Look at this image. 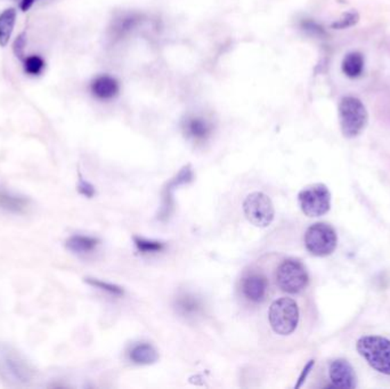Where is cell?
Here are the masks:
<instances>
[{
	"label": "cell",
	"mask_w": 390,
	"mask_h": 389,
	"mask_svg": "<svg viewBox=\"0 0 390 389\" xmlns=\"http://www.w3.org/2000/svg\"><path fill=\"white\" fill-rule=\"evenodd\" d=\"M35 369L17 349L0 346V378L10 386H26L33 380Z\"/></svg>",
	"instance_id": "6da1fadb"
},
{
	"label": "cell",
	"mask_w": 390,
	"mask_h": 389,
	"mask_svg": "<svg viewBox=\"0 0 390 389\" xmlns=\"http://www.w3.org/2000/svg\"><path fill=\"white\" fill-rule=\"evenodd\" d=\"M269 326L276 335H291L299 323V307L297 303L289 297L274 300L269 307Z\"/></svg>",
	"instance_id": "7a4b0ae2"
},
{
	"label": "cell",
	"mask_w": 390,
	"mask_h": 389,
	"mask_svg": "<svg viewBox=\"0 0 390 389\" xmlns=\"http://www.w3.org/2000/svg\"><path fill=\"white\" fill-rule=\"evenodd\" d=\"M357 351L374 370L390 376V340L379 336L362 337Z\"/></svg>",
	"instance_id": "3957f363"
},
{
	"label": "cell",
	"mask_w": 390,
	"mask_h": 389,
	"mask_svg": "<svg viewBox=\"0 0 390 389\" xmlns=\"http://www.w3.org/2000/svg\"><path fill=\"white\" fill-rule=\"evenodd\" d=\"M339 119L344 136L356 138L366 126L368 111L361 99L347 96L340 101Z\"/></svg>",
	"instance_id": "277c9868"
},
{
	"label": "cell",
	"mask_w": 390,
	"mask_h": 389,
	"mask_svg": "<svg viewBox=\"0 0 390 389\" xmlns=\"http://www.w3.org/2000/svg\"><path fill=\"white\" fill-rule=\"evenodd\" d=\"M308 273L306 267L297 259H287L276 271L278 288L288 294H299L307 287Z\"/></svg>",
	"instance_id": "5b68a950"
},
{
	"label": "cell",
	"mask_w": 390,
	"mask_h": 389,
	"mask_svg": "<svg viewBox=\"0 0 390 389\" xmlns=\"http://www.w3.org/2000/svg\"><path fill=\"white\" fill-rule=\"evenodd\" d=\"M337 242L336 231L329 224H314L305 234V246L312 255L317 257L331 255L336 249Z\"/></svg>",
	"instance_id": "8992f818"
},
{
	"label": "cell",
	"mask_w": 390,
	"mask_h": 389,
	"mask_svg": "<svg viewBox=\"0 0 390 389\" xmlns=\"http://www.w3.org/2000/svg\"><path fill=\"white\" fill-rule=\"evenodd\" d=\"M301 210L308 217L323 216L331 207V194L324 184H314L304 188L298 195Z\"/></svg>",
	"instance_id": "52a82bcc"
},
{
	"label": "cell",
	"mask_w": 390,
	"mask_h": 389,
	"mask_svg": "<svg viewBox=\"0 0 390 389\" xmlns=\"http://www.w3.org/2000/svg\"><path fill=\"white\" fill-rule=\"evenodd\" d=\"M246 220L257 227H267L274 220V206L272 200L262 192H253L244 202Z\"/></svg>",
	"instance_id": "ba28073f"
},
{
	"label": "cell",
	"mask_w": 390,
	"mask_h": 389,
	"mask_svg": "<svg viewBox=\"0 0 390 389\" xmlns=\"http://www.w3.org/2000/svg\"><path fill=\"white\" fill-rule=\"evenodd\" d=\"M241 290L246 299L250 300L251 303H262L267 297L269 281L262 273L251 272L242 279Z\"/></svg>",
	"instance_id": "9c48e42d"
},
{
	"label": "cell",
	"mask_w": 390,
	"mask_h": 389,
	"mask_svg": "<svg viewBox=\"0 0 390 389\" xmlns=\"http://www.w3.org/2000/svg\"><path fill=\"white\" fill-rule=\"evenodd\" d=\"M330 380L337 388H354L356 386V376L348 361H333L330 365Z\"/></svg>",
	"instance_id": "30bf717a"
},
{
	"label": "cell",
	"mask_w": 390,
	"mask_h": 389,
	"mask_svg": "<svg viewBox=\"0 0 390 389\" xmlns=\"http://www.w3.org/2000/svg\"><path fill=\"white\" fill-rule=\"evenodd\" d=\"M31 207V200L23 195L0 191V209L10 214H26Z\"/></svg>",
	"instance_id": "8fae6325"
},
{
	"label": "cell",
	"mask_w": 390,
	"mask_h": 389,
	"mask_svg": "<svg viewBox=\"0 0 390 389\" xmlns=\"http://www.w3.org/2000/svg\"><path fill=\"white\" fill-rule=\"evenodd\" d=\"M90 90L99 99H111L119 93V83L110 76H99L90 83Z\"/></svg>",
	"instance_id": "7c38bea8"
},
{
	"label": "cell",
	"mask_w": 390,
	"mask_h": 389,
	"mask_svg": "<svg viewBox=\"0 0 390 389\" xmlns=\"http://www.w3.org/2000/svg\"><path fill=\"white\" fill-rule=\"evenodd\" d=\"M17 10L10 7L0 14V47H6L17 24Z\"/></svg>",
	"instance_id": "4fadbf2b"
},
{
	"label": "cell",
	"mask_w": 390,
	"mask_h": 389,
	"mask_svg": "<svg viewBox=\"0 0 390 389\" xmlns=\"http://www.w3.org/2000/svg\"><path fill=\"white\" fill-rule=\"evenodd\" d=\"M99 239L93 236L72 235L65 241V248L74 254H90L99 246Z\"/></svg>",
	"instance_id": "5bb4252c"
},
{
	"label": "cell",
	"mask_w": 390,
	"mask_h": 389,
	"mask_svg": "<svg viewBox=\"0 0 390 389\" xmlns=\"http://www.w3.org/2000/svg\"><path fill=\"white\" fill-rule=\"evenodd\" d=\"M186 135L195 140H205L210 136L212 128L205 119L193 117L186 120Z\"/></svg>",
	"instance_id": "9a60e30c"
},
{
	"label": "cell",
	"mask_w": 390,
	"mask_h": 389,
	"mask_svg": "<svg viewBox=\"0 0 390 389\" xmlns=\"http://www.w3.org/2000/svg\"><path fill=\"white\" fill-rule=\"evenodd\" d=\"M159 358L158 351L152 345L139 344L135 346L130 351V360L136 364L150 365L157 362Z\"/></svg>",
	"instance_id": "2e32d148"
},
{
	"label": "cell",
	"mask_w": 390,
	"mask_h": 389,
	"mask_svg": "<svg viewBox=\"0 0 390 389\" xmlns=\"http://www.w3.org/2000/svg\"><path fill=\"white\" fill-rule=\"evenodd\" d=\"M342 71L344 74L349 78H358L363 74L364 70V58L361 53L353 51L346 55V58L342 61Z\"/></svg>",
	"instance_id": "e0dca14e"
},
{
	"label": "cell",
	"mask_w": 390,
	"mask_h": 389,
	"mask_svg": "<svg viewBox=\"0 0 390 389\" xmlns=\"http://www.w3.org/2000/svg\"><path fill=\"white\" fill-rule=\"evenodd\" d=\"M201 308V301L192 295H184L177 299V310L184 316L198 315Z\"/></svg>",
	"instance_id": "ac0fdd59"
},
{
	"label": "cell",
	"mask_w": 390,
	"mask_h": 389,
	"mask_svg": "<svg viewBox=\"0 0 390 389\" xmlns=\"http://www.w3.org/2000/svg\"><path fill=\"white\" fill-rule=\"evenodd\" d=\"M24 72L33 77H37L39 74H42V71L45 70L46 62L42 56L39 55H30L28 58H24Z\"/></svg>",
	"instance_id": "d6986e66"
},
{
	"label": "cell",
	"mask_w": 390,
	"mask_h": 389,
	"mask_svg": "<svg viewBox=\"0 0 390 389\" xmlns=\"http://www.w3.org/2000/svg\"><path fill=\"white\" fill-rule=\"evenodd\" d=\"M135 245L137 247V249L142 254H155V252H160L164 249L163 243L158 242V241H150V240H145L143 238H134Z\"/></svg>",
	"instance_id": "ffe728a7"
},
{
	"label": "cell",
	"mask_w": 390,
	"mask_h": 389,
	"mask_svg": "<svg viewBox=\"0 0 390 389\" xmlns=\"http://www.w3.org/2000/svg\"><path fill=\"white\" fill-rule=\"evenodd\" d=\"M300 26L301 29L307 32L308 35H314V37H317V38H324V37H326L325 30L319 23L313 21V19H303Z\"/></svg>",
	"instance_id": "44dd1931"
},
{
	"label": "cell",
	"mask_w": 390,
	"mask_h": 389,
	"mask_svg": "<svg viewBox=\"0 0 390 389\" xmlns=\"http://www.w3.org/2000/svg\"><path fill=\"white\" fill-rule=\"evenodd\" d=\"M358 19H359V15H358L357 12L350 10L348 13L344 14L341 19L332 23L331 26H332L333 29H347V28L355 26L356 23L358 22Z\"/></svg>",
	"instance_id": "7402d4cb"
},
{
	"label": "cell",
	"mask_w": 390,
	"mask_h": 389,
	"mask_svg": "<svg viewBox=\"0 0 390 389\" xmlns=\"http://www.w3.org/2000/svg\"><path fill=\"white\" fill-rule=\"evenodd\" d=\"M86 282L93 287L99 288V289H102V290L108 291L110 294L113 295H122L124 294V290L121 288L118 287V285H115V284L106 283V282H103V281L96 280V279H86Z\"/></svg>",
	"instance_id": "603a6c76"
},
{
	"label": "cell",
	"mask_w": 390,
	"mask_h": 389,
	"mask_svg": "<svg viewBox=\"0 0 390 389\" xmlns=\"http://www.w3.org/2000/svg\"><path fill=\"white\" fill-rule=\"evenodd\" d=\"M26 32H22L21 35L15 39V42L13 44V51L15 56H17L21 61H24V58H26L24 51H26Z\"/></svg>",
	"instance_id": "cb8c5ba5"
},
{
	"label": "cell",
	"mask_w": 390,
	"mask_h": 389,
	"mask_svg": "<svg viewBox=\"0 0 390 389\" xmlns=\"http://www.w3.org/2000/svg\"><path fill=\"white\" fill-rule=\"evenodd\" d=\"M78 190H79L81 194L85 195L87 198H93L94 194H95V188H94V186L88 182H85L83 179H80Z\"/></svg>",
	"instance_id": "d4e9b609"
},
{
	"label": "cell",
	"mask_w": 390,
	"mask_h": 389,
	"mask_svg": "<svg viewBox=\"0 0 390 389\" xmlns=\"http://www.w3.org/2000/svg\"><path fill=\"white\" fill-rule=\"evenodd\" d=\"M35 1H37V0H21V1H19V8H21L22 12H28V10L33 8Z\"/></svg>",
	"instance_id": "484cf974"
},
{
	"label": "cell",
	"mask_w": 390,
	"mask_h": 389,
	"mask_svg": "<svg viewBox=\"0 0 390 389\" xmlns=\"http://www.w3.org/2000/svg\"><path fill=\"white\" fill-rule=\"evenodd\" d=\"M314 365V361H310V363L306 365V367L304 369V372L301 374L300 378H299V381L297 383V388L298 387L300 386L301 383H304V380L306 379V376H307L308 372H310V369Z\"/></svg>",
	"instance_id": "4316f807"
}]
</instances>
